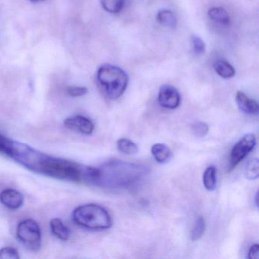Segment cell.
Listing matches in <instances>:
<instances>
[{
  "mask_svg": "<svg viewBox=\"0 0 259 259\" xmlns=\"http://www.w3.org/2000/svg\"><path fill=\"white\" fill-rule=\"evenodd\" d=\"M181 101L180 92L174 86L164 84L159 91L158 102L163 108L174 110L180 106Z\"/></svg>",
  "mask_w": 259,
  "mask_h": 259,
  "instance_id": "7",
  "label": "cell"
},
{
  "mask_svg": "<svg viewBox=\"0 0 259 259\" xmlns=\"http://www.w3.org/2000/svg\"><path fill=\"white\" fill-rule=\"evenodd\" d=\"M213 69L221 78L229 79L236 75V70L233 66L224 60H218L213 63Z\"/></svg>",
  "mask_w": 259,
  "mask_h": 259,
  "instance_id": "13",
  "label": "cell"
},
{
  "mask_svg": "<svg viewBox=\"0 0 259 259\" xmlns=\"http://www.w3.org/2000/svg\"><path fill=\"white\" fill-rule=\"evenodd\" d=\"M117 148L120 152L126 155H134L139 151V147L128 139H120L117 142Z\"/></svg>",
  "mask_w": 259,
  "mask_h": 259,
  "instance_id": "17",
  "label": "cell"
},
{
  "mask_svg": "<svg viewBox=\"0 0 259 259\" xmlns=\"http://www.w3.org/2000/svg\"><path fill=\"white\" fill-rule=\"evenodd\" d=\"M151 151L156 161L160 163L169 161L172 156L170 149L164 144H155L151 147Z\"/></svg>",
  "mask_w": 259,
  "mask_h": 259,
  "instance_id": "11",
  "label": "cell"
},
{
  "mask_svg": "<svg viewBox=\"0 0 259 259\" xmlns=\"http://www.w3.org/2000/svg\"><path fill=\"white\" fill-rule=\"evenodd\" d=\"M6 154L33 172L58 180L94 185L98 176L97 167L53 157L12 139Z\"/></svg>",
  "mask_w": 259,
  "mask_h": 259,
  "instance_id": "1",
  "label": "cell"
},
{
  "mask_svg": "<svg viewBox=\"0 0 259 259\" xmlns=\"http://www.w3.org/2000/svg\"><path fill=\"white\" fill-rule=\"evenodd\" d=\"M257 200H258V192H257L256 193L255 197H254V201H255V205L256 207H258V202H257Z\"/></svg>",
  "mask_w": 259,
  "mask_h": 259,
  "instance_id": "27",
  "label": "cell"
},
{
  "mask_svg": "<svg viewBox=\"0 0 259 259\" xmlns=\"http://www.w3.org/2000/svg\"><path fill=\"white\" fill-rule=\"evenodd\" d=\"M256 145L255 136L247 134L244 136L232 148L230 153V166L232 169L239 164Z\"/></svg>",
  "mask_w": 259,
  "mask_h": 259,
  "instance_id": "6",
  "label": "cell"
},
{
  "mask_svg": "<svg viewBox=\"0 0 259 259\" xmlns=\"http://www.w3.org/2000/svg\"><path fill=\"white\" fill-rule=\"evenodd\" d=\"M208 17L213 22L220 25H230V17L229 13L225 9L222 7H213L208 11Z\"/></svg>",
  "mask_w": 259,
  "mask_h": 259,
  "instance_id": "14",
  "label": "cell"
},
{
  "mask_svg": "<svg viewBox=\"0 0 259 259\" xmlns=\"http://www.w3.org/2000/svg\"><path fill=\"white\" fill-rule=\"evenodd\" d=\"M31 3H34V4H37V3H41L45 1V0H30Z\"/></svg>",
  "mask_w": 259,
  "mask_h": 259,
  "instance_id": "28",
  "label": "cell"
},
{
  "mask_svg": "<svg viewBox=\"0 0 259 259\" xmlns=\"http://www.w3.org/2000/svg\"><path fill=\"white\" fill-rule=\"evenodd\" d=\"M203 184L207 191L215 190L217 186V169L210 166L206 169L203 174Z\"/></svg>",
  "mask_w": 259,
  "mask_h": 259,
  "instance_id": "16",
  "label": "cell"
},
{
  "mask_svg": "<svg viewBox=\"0 0 259 259\" xmlns=\"http://www.w3.org/2000/svg\"><path fill=\"white\" fill-rule=\"evenodd\" d=\"M72 219L80 227L95 230H107L113 223L109 212L96 204L78 206L72 212Z\"/></svg>",
  "mask_w": 259,
  "mask_h": 259,
  "instance_id": "3",
  "label": "cell"
},
{
  "mask_svg": "<svg viewBox=\"0 0 259 259\" xmlns=\"http://www.w3.org/2000/svg\"><path fill=\"white\" fill-rule=\"evenodd\" d=\"M193 134L196 137L203 138L208 133V125L204 122H196L192 125Z\"/></svg>",
  "mask_w": 259,
  "mask_h": 259,
  "instance_id": "21",
  "label": "cell"
},
{
  "mask_svg": "<svg viewBox=\"0 0 259 259\" xmlns=\"http://www.w3.org/2000/svg\"><path fill=\"white\" fill-rule=\"evenodd\" d=\"M97 168L98 177L94 186L107 189L130 186L147 172L145 166L119 160L107 162Z\"/></svg>",
  "mask_w": 259,
  "mask_h": 259,
  "instance_id": "2",
  "label": "cell"
},
{
  "mask_svg": "<svg viewBox=\"0 0 259 259\" xmlns=\"http://www.w3.org/2000/svg\"><path fill=\"white\" fill-rule=\"evenodd\" d=\"M24 201L23 195L16 189H5L0 193V202L8 208L19 209L24 204Z\"/></svg>",
  "mask_w": 259,
  "mask_h": 259,
  "instance_id": "9",
  "label": "cell"
},
{
  "mask_svg": "<svg viewBox=\"0 0 259 259\" xmlns=\"http://www.w3.org/2000/svg\"><path fill=\"white\" fill-rule=\"evenodd\" d=\"M97 78L110 99L120 98L126 90L128 77L121 68L113 65H103L98 69Z\"/></svg>",
  "mask_w": 259,
  "mask_h": 259,
  "instance_id": "4",
  "label": "cell"
},
{
  "mask_svg": "<svg viewBox=\"0 0 259 259\" xmlns=\"http://www.w3.org/2000/svg\"><path fill=\"white\" fill-rule=\"evenodd\" d=\"M248 258H259V245L257 244H254L250 247L249 251H248Z\"/></svg>",
  "mask_w": 259,
  "mask_h": 259,
  "instance_id": "26",
  "label": "cell"
},
{
  "mask_svg": "<svg viewBox=\"0 0 259 259\" xmlns=\"http://www.w3.org/2000/svg\"><path fill=\"white\" fill-rule=\"evenodd\" d=\"M157 21L160 25L167 28H174L177 26V19L170 10H162L157 15Z\"/></svg>",
  "mask_w": 259,
  "mask_h": 259,
  "instance_id": "15",
  "label": "cell"
},
{
  "mask_svg": "<svg viewBox=\"0 0 259 259\" xmlns=\"http://www.w3.org/2000/svg\"><path fill=\"white\" fill-rule=\"evenodd\" d=\"M259 177V160L253 159L248 162L245 170V177L249 180H254Z\"/></svg>",
  "mask_w": 259,
  "mask_h": 259,
  "instance_id": "19",
  "label": "cell"
},
{
  "mask_svg": "<svg viewBox=\"0 0 259 259\" xmlns=\"http://www.w3.org/2000/svg\"><path fill=\"white\" fill-rule=\"evenodd\" d=\"M101 4L105 11L115 14L122 11L125 0H101Z\"/></svg>",
  "mask_w": 259,
  "mask_h": 259,
  "instance_id": "18",
  "label": "cell"
},
{
  "mask_svg": "<svg viewBox=\"0 0 259 259\" xmlns=\"http://www.w3.org/2000/svg\"><path fill=\"white\" fill-rule=\"evenodd\" d=\"M236 104L239 110L245 114L257 115L258 104L254 100L248 98L242 92H237L236 95Z\"/></svg>",
  "mask_w": 259,
  "mask_h": 259,
  "instance_id": "10",
  "label": "cell"
},
{
  "mask_svg": "<svg viewBox=\"0 0 259 259\" xmlns=\"http://www.w3.org/2000/svg\"><path fill=\"white\" fill-rule=\"evenodd\" d=\"M68 95L72 98H78V97L84 96L88 93L89 90L87 88L81 87V86H69L67 88Z\"/></svg>",
  "mask_w": 259,
  "mask_h": 259,
  "instance_id": "24",
  "label": "cell"
},
{
  "mask_svg": "<svg viewBox=\"0 0 259 259\" xmlns=\"http://www.w3.org/2000/svg\"><path fill=\"white\" fill-rule=\"evenodd\" d=\"M10 139L8 138L4 137V136L0 134V153L7 154V148H8L9 143Z\"/></svg>",
  "mask_w": 259,
  "mask_h": 259,
  "instance_id": "25",
  "label": "cell"
},
{
  "mask_svg": "<svg viewBox=\"0 0 259 259\" xmlns=\"http://www.w3.org/2000/svg\"><path fill=\"white\" fill-rule=\"evenodd\" d=\"M50 225H51V231L59 239L64 241L69 239L71 234L70 230L65 225L63 221L59 218H54L51 220Z\"/></svg>",
  "mask_w": 259,
  "mask_h": 259,
  "instance_id": "12",
  "label": "cell"
},
{
  "mask_svg": "<svg viewBox=\"0 0 259 259\" xmlns=\"http://www.w3.org/2000/svg\"><path fill=\"white\" fill-rule=\"evenodd\" d=\"M64 125L69 130L84 135L92 134L95 130L93 122L89 118L81 115H77L65 119Z\"/></svg>",
  "mask_w": 259,
  "mask_h": 259,
  "instance_id": "8",
  "label": "cell"
},
{
  "mask_svg": "<svg viewBox=\"0 0 259 259\" xmlns=\"http://www.w3.org/2000/svg\"><path fill=\"white\" fill-rule=\"evenodd\" d=\"M19 251L13 247L7 246L0 248V259H19Z\"/></svg>",
  "mask_w": 259,
  "mask_h": 259,
  "instance_id": "22",
  "label": "cell"
},
{
  "mask_svg": "<svg viewBox=\"0 0 259 259\" xmlns=\"http://www.w3.org/2000/svg\"><path fill=\"white\" fill-rule=\"evenodd\" d=\"M205 230V222L202 217H198L195 221V226L191 234V239L192 241H197L204 234Z\"/></svg>",
  "mask_w": 259,
  "mask_h": 259,
  "instance_id": "20",
  "label": "cell"
},
{
  "mask_svg": "<svg viewBox=\"0 0 259 259\" xmlns=\"http://www.w3.org/2000/svg\"><path fill=\"white\" fill-rule=\"evenodd\" d=\"M19 240L28 249L38 251L41 246V231L40 226L34 220L21 221L16 230Z\"/></svg>",
  "mask_w": 259,
  "mask_h": 259,
  "instance_id": "5",
  "label": "cell"
},
{
  "mask_svg": "<svg viewBox=\"0 0 259 259\" xmlns=\"http://www.w3.org/2000/svg\"><path fill=\"white\" fill-rule=\"evenodd\" d=\"M192 49L194 54L197 56L201 55L205 51V44L202 39L198 36H193L192 37Z\"/></svg>",
  "mask_w": 259,
  "mask_h": 259,
  "instance_id": "23",
  "label": "cell"
}]
</instances>
